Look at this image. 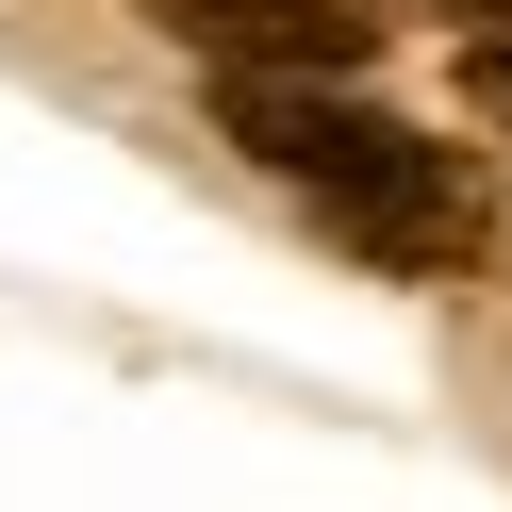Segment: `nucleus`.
Wrapping results in <instances>:
<instances>
[{"label":"nucleus","instance_id":"1","mask_svg":"<svg viewBox=\"0 0 512 512\" xmlns=\"http://www.w3.org/2000/svg\"><path fill=\"white\" fill-rule=\"evenodd\" d=\"M215 133H232L331 248H364V265H397V281H463L479 248H496L479 166H463V149H430L413 116L347 100L331 67H215Z\"/></svg>","mask_w":512,"mask_h":512},{"label":"nucleus","instance_id":"2","mask_svg":"<svg viewBox=\"0 0 512 512\" xmlns=\"http://www.w3.org/2000/svg\"><path fill=\"white\" fill-rule=\"evenodd\" d=\"M199 67H364L380 0H149Z\"/></svg>","mask_w":512,"mask_h":512},{"label":"nucleus","instance_id":"3","mask_svg":"<svg viewBox=\"0 0 512 512\" xmlns=\"http://www.w3.org/2000/svg\"><path fill=\"white\" fill-rule=\"evenodd\" d=\"M479 116L512 133V34H479Z\"/></svg>","mask_w":512,"mask_h":512},{"label":"nucleus","instance_id":"4","mask_svg":"<svg viewBox=\"0 0 512 512\" xmlns=\"http://www.w3.org/2000/svg\"><path fill=\"white\" fill-rule=\"evenodd\" d=\"M413 17H463V34H512V0H413Z\"/></svg>","mask_w":512,"mask_h":512}]
</instances>
